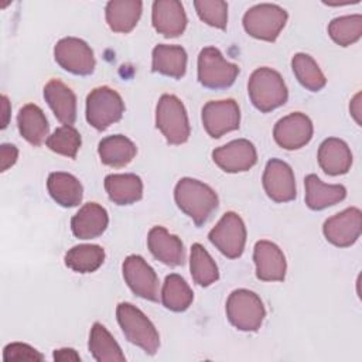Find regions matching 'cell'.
Here are the masks:
<instances>
[{"label": "cell", "mask_w": 362, "mask_h": 362, "mask_svg": "<svg viewBox=\"0 0 362 362\" xmlns=\"http://www.w3.org/2000/svg\"><path fill=\"white\" fill-rule=\"evenodd\" d=\"M177 206L189 216L197 226L204 225L216 211L219 199L216 192L195 178H181L174 188Z\"/></svg>", "instance_id": "1"}, {"label": "cell", "mask_w": 362, "mask_h": 362, "mask_svg": "<svg viewBox=\"0 0 362 362\" xmlns=\"http://www.w3.org/2000/svg\"><path fill=\"white\" fill-rule=\"evenodd\" d=\"M247 93L253 106L263 112H272L287 102L288 90L281 75L267 66L252 72L247 82Z\"/></svg>", "instance_id": "2"}, {"label": "cell", "mask_w": 362, "mask_h": 362, "mask_svg": "<svg viewBox=\"0 0 362 362\" xmlns=\"http://www.w3.org/2000/svg\"><path fill=\"white\" fill-rule=\"evenodd\" d=\"M116 318L129 342L141 348L148 355L157 352L160 335L141 310L130 303H120L116 308Z\"/></svg>", "instance_id": "3"}, {"label": "cell", "mask_w": 362, "mask_h": 362, "mask_svg": "<svg viewBox=\"0 0 362 362\" xmlns=\"http://www.w3.org/2000/svg\"><path fill=\"white\" fill-rule=\"evenodd\" d=\"M226 317L239 331H257L266 317V310L260 297L246 288L233 290L226 300Z\"/></svg>", "instance_id": "4"}, {"label": "cell", "mask_w": 362, "mask_h": 362, "mask_svg": "<svg viewBox=\"0 0 362 362\" xmlns=\"http://www.w3.org/2000/svg\"><path fill=\"white\" fill-rule=\"evenodd\" d=\"M156 126L170 144H182L189 139V122L182 102L164 93L156 107Z\"/></svg>", "instance_id": "5"}, {"label": "cell", "mask_w": 362, "mask_h": 362, "mask_svg": "<svg viewBox=\"0 0 362 362\" xmlns=\"http://www.w3.org/2000/svg\"><path fill=\"white\" fill-rule=\"evenodd\" d=\"M123 112L122 96L109 86L95 88L86 98V122L99 132L119 122Z\"/></svg>", "instance_id": "6"}, {"label": "cell", "mask_w": 362, "mask_h": 362, "mask_svg": "<svg viewBox=\"0 0 362 362\" xmlns=\"http://www.w3.org/2000/svg\"><path fill=\"white\" fill-rule=\"evenodd\" d=\"M287 17V11L277 4H256L245 13L243 28L253 38L273 42L284 28Z\"/></svg>", "instance_id": "7"}, {"label": "cell", "mask_w": 362, "mask_h": 362, "mask_svg": "<svg viewBox=\"0 0 362 362\" xmlns=\"http://www.w3.org/2000/svg\"><path fill=\"white\" fill-rule=\"evenodd\" d=\"M239 75V66L228 62L215 47H205L198 55V81L208 89H226Z\"/></svg>", "instance_id": "8"}, {"label": "cell", "mask_w": 362, "mask_h": 362, "mask_svg": "<svg viewBox=\"0 0 362 362\" xmlns=\"http://www.w3.org/2000/svg\"><path fill=\"white\" fill-rule=\"evenodd\" d=\"M208 239L223 256L236 259L245 249L246 226L236 212H226L209 230Z\"/></svg>", "instance_id": "9"}, {"label": "cell", "mask_w": 362, "mask_h": 362, "mask_svg": "<svg viewBox=\"0 0 362 362\" xmlns=\"http://www.w3.org/2000/svg\"><path fill=\"white\" fill-rule=\"evenodd\" d=\"M57 64L74 75H90L95 69V57L92 48L81 38L65 37L54 47Z\"/></svg>", "instance_id": "10"}, {"label": "cell", "mask_w": 362, "mask_h": 362, "mask_svg": "<svg viewBox=\"0 0 362 362\" xmlns=\"http://www.w3.org/2000/svg\"><path fill=\"white\" fill-rule=\"evenodd\" d=\"M123 279L129 288L144 300H158V277L154 269L139 255H130L124 259Z\"/></svg>", "instance_id": "11"}, {"label": "cell", "mask_w": 362, "mask_h": 362, "mask_svg": "<svg viewBox=\"0 0 362 362\" xmlns=\"http://www.w3.org/2000/svg\"><path fill=\"white\" fill-rule=\"evenodd\" d=\"M362 232V212L356 206H351L328 218L324 222L322 233L325 239L337 247H348L354 245Z\"/></svg>", "instance_id": "12"}, {"label": "cell", "mask_w": 362, "mask_h": 362, "mask_svg": "<svg viewBox=\"0 0 362 362\" xmlns=\"http://www.w3.org/2000/svg\"><path fill=\"white\" fill-rule=\"evenodd\" d=\"M239 123L240 110L233 99L209 100L202 107V124L214 139L239 129Z\"/></svg>", "instance_id": "13"}, {"label": "cell", "mask_w": 362, "mask_h": 362, "mask_svg": "<svg viewBox=\"0 0 362 362\" xmlns=\"http://www.w3.org/2000/svg\"><path fill=\"white\" fill-rule=\"evenodd\" d=\"M262 181L267 197L274 202H288L297 195L294 173L283 160H269Z\"/></svg>", "instance_id": "14"}, {"label": "cell", "mask_w": 362, "mask_h": 362, "mask_svg": "<svg viewBox=\"0 0 362 362\" xmlns=\"http://www.w3.org/2000/svg\"><path fill=\"white\" fill-rule=\"evenodd\" d=\"M313 130L310 117L301 112H294L281 117L274 124L273 137L281 148L297 150L311 140Z\"/></svg>", "instance_id": "15"}, {"label": "cell", "mask_w": 362, "mask_h": 362, "mask_svg": "<svg viewBox=\"0 0 362 362\" xmlns=\"http://www.w3.org/2000/svg\"><path fill=\"white\" fill-rule=\"evenodd\" d=\"M212 160L225 173H242L256 164L257 153L249 140L238 139L215 148Z\"/></svg>", "instance_id": "16"}, {"label": "cell", "mask_w": 362, "mask_h": 362, "mask_svg": "<svg viewBox=\"0 0 362 362\" xmlns=\"http://www.w3.org/2000/svg\"><path fill=\"white\" fill-rule=\"evenodd\" d=\"M256 277L262 281H283L287 263L281 249L269 240H259L253 249Z\"/></svg>", "instance_id": "17"}, {"label": "cell", "mask_w": 362, "mask_h": 362, "mask_svg": "<svg viewBox=\"0 0 362 362\" xmlns=\"http://www.w3.org/2000/svg\"><path fill=\"white\" fill-rule=\"evenodd\" d=\"M151 23L154 30L167 38L181 35L187 27V14L181 1L156 0L151 8Z\"/></svg>", "instance_id": "18"}, {"label": "cell", "mask_w": 362, "mask_h": 362, "mask_svg": "<svg viewBox=\"0 0 362 362\" xmlns=\"http://www.w3.org/2000/svg\"><path fill=\"white\" fill-rule=\"evenodd\" d=\"M147 246L157 260L170 267L181 266L185 260V250L181 239L163 226H153L148 230Z\"/></svg>", "instance_id": "19"}, {"label": "cell", "mask_w": 362, "mask_h": 362, "mask_svg": "<svg viewBox=\"0 0 362 362\" xmlns=\"http://www.w3.org/2000/svg\"><path fill=\"white\" fill-rule=\"evenodd\" d=\"M107 223V211L96 202H88L72 216L71 230L78 239H95L106 230Z\"/></svg>", "instance_id": "20"}, {"label": "cell", "mask_w": 362, "mask_h": 362, "mask_svg": "<svg viewBox=\"0 0 362 362\" xmlns=\"http://www.w3.org/2000/svg\"><path fill=\"white\" fill-rule=\"evenodd\" d=\"M44 98L55 117L62 124L72 126L76 120V96L59 79H51L44 86Z\"/></svg>", "instance_id": "21"}, {"label": "cell", "mask_w": 362, "mask_h": 362, "mask_svg": "<svg viewBox=\"0 0 362 362\" xmlns=\"http://www.w3.org/2000/svg\"><path fill=\"white\" fill-rule=\"evenodd\" d=\"M318 164L328 175L346 174L352 165V153L344 140L328 137L320 144Z\"/></svg>", "instance_id": "22"}, {"label": "cell", "mask_w": 362, "mask_h": 362, "mask_svg": "<svg viewBox=\"0 0 362 362\" xmlns=\"http://www.w3.org/2000/svg\"><path fill=\"white\" fill-rule=\"evenodd\" d=\"M305 204L313 211H321L341 202L346 197V188L341 184H324L315 174L304 180Z\"/></svg>", "instance_id": "23"}, {"label": "cell", "mask_w": 362, "mask_h": 362, "mask_svg": "<svg viewBox=\"0 0 362 362\" xmlns=\"http://www.w3.org/2000/svg\"><path fill=\"white\" fill-rule=\"evenodd\" d=\"M140 0H112L105 7V17L109 28L115 33H130L141 16Z\"/></svg>", "instance_id": "24"}, {"label": "cell", "mask_w": 362, "mask_h": 362, "mask_svg": "<svg viewBox=\"0 0 362 362\" xmlns=\"http://www.w3.org/2000/svg\"><path fill=\"white\" fill-rule=\"evenodd\" d=\"M17 126L23 139L35 147L41 146L48 139V120L42 109L34 103H27L18 110Z\"/></svg>", "instance_id": "25"}, {"label": "cell", "mask_w": 362, "mask_h": 362, "mask_svg": "<svg viewBox=\"0 0 362 362\" xmlns=\"http://www.w3.org/2000/svg\"><path fill=\"white\" fill-rule=\"evenodd\" d=\"M47 188L51 198L64 208L79 205L83 197L82 184L75 175L69 173H51L47 180Z\"/></svg>", "instance_id": "26"}, {"label": "cell", "mask_w": 362, "mask_h": 362, "mask_svg": "<svg viewBox=\"0 0 362 362\" xmlns=\"http://www.w3.org/2000/svg\"><path fill=\"white\" fill-rule=\"evenodd\" d=\"M105 189L116 205H130L143 197V182L136 174H109L105 178Z\"/></svg>", "instance_id": "27"}, {"label": "cell", "mask_w": 362, "mask_h": 362, "mask_svg": "<svg viewBox=\"0 0 362 362\" xmlns=\"http://www.w3.org/2000/svg\"><path fill=\"white\" fill-rule=\"evenodd\" d=\"M151 69L161 75L180 79L187 69V52L180 45L158 44L153 49Z\"/></svg>", "instance_id": "28"}, {"label": "cell", "mask_w": 362, "mask_h": 362, "mask_svg": "<svg viewBox=\"0 0 362 362\" xmlns=\"http://www.w3.org/2000/svg\"><path fill=\"white\" fill-rule=\"evenodd\" d=\"M136 144L123 134H113L102 139L98 146V154L105 165L120 168L127 165L136 156Z\"/></svg>", "instance_id": "29"}, {"label": "cell", "mask_w": 362, "mask_h": 362, "mask_svg": "<svg viewBox=\"0 0 362 362\" xmlns=\"http://www.w3.org/2000/svg\"><path fill=\"white\" fill-rule=\"evenodd\" d=\"M89 351L92 356L99 362H122L126 361L119 344L100 322H95L89 335Z\"/></svg>", "instance_id": "30"}, {"label": "cell", "mask_w": 362, "mask_h": 362, "mask_svg": "<svg viewBox=\"0 0 362 362\" xmlns=\"http://www.w3.org/2000/svg\"><path fill=\"white\" fill-rule=\"evenodd\" d=\"M194 300V293L188 283L178 274H168L161 290L163 305L174 313L185 311Z\"/></svg>", "instance_id": "31"}, {"label": "cell", "mask_w": 362, "mask_h": 362, "mask_svg": "<svg viewBox=\"0 0 362 362\" xmlns=\"http://www.w3.org/2000/svg\"><path fill=\"white\" fill-rule=\"evenodd\" d=\"M65 264L76 273H93L105 260V250L99 245H76L65 253Z\"/></svg>", "instance_id": "32"}, {"label": "cell", "mask_w": 362, "mask_h": 362, "mask_svg": "<svg viewBox=\"0 0 362 362\" xmlns=\"http://www.w3.org/2000/svg\"><path fill=\"white\" fill-rule=\"evenodd\" d=\"M189 270L192 280L202 287H208L219 279V272L215 260L201 243L191 246Z\"/></svg>", "instance_id": "33"}, {"label": "cell", "mask_w": 362, "mask_h": 362, "mask_svg": "<svg viewBox=\"0 0 362 362\" xmlns=\"http://www.w3.org/2000/svg\"><path fill=\"white\" fill-rule=\"evenodd\" d=\"M291 68L297 81L301 83V86H304L311 92L321 90L327 83V79L322 71L308 54H304V52L296 54L291 59Z\"/></svg>", "instance_id": "34"}, {"label": "cell", "mask_w": 362, "mask_h": 362, "mask_svg": "<svg viewBox=\"0 0 362 362\" xmlns=\"http://www.w3.org/2000/svg\"><path fill=\"white\" fill-rule=\"evenodd\" d=\"M328 34L341 47L355 44L362 35V16L351 14L334 18L328 24Z\"/></svg>", "instance_id": "35"}, {"label": "cell", "mask_w": 362, "mask_h": 362, "mask_svg": "<svg viewBox=\"0 0 362 362\" xmlns=\"http://www.w3.org/2000/svg\"><path fill=\"white\" fill-rule=\"evenodd\" d=\"M82 139L79 132L69 124H64L58 127L51 136H48L45 144L47 147L61 156L75 158L76 153L81 147Z\"/></svg>", "instance_id": "36"}, {"label": "cell", "mask_w": 362, "mask_h": 362, "mask_svg": "<svg viewBox=\"0 0 362 362\" xmlns=\"http://www.w3.org/2000/svg\"><path fill=\"white\" fill-rule=\"evenodd\" d=\"M198 17L211 27L225 30L228 24V3L222 0H195Z\"/></svg>", "instance_id": "37"}, {"label": "cell", "mask_w": 362, "mask_h": 362, "mask_svg": "<svg viewBox=\"0 0 362 362\" xmlns=\"http://www.w3.org/2000/svg\"><path fill=\"white\" fill-rule=\"evenodd\" d=\"M4 361H42L44 355L35 348L23 342H11L3 349Z\"/></svg>", "instance_id": "38"}, {"label": "cell", "mask_w": 362, "mask_h": 362, "mask_svg": "<svg viewBox=\"0 0 362 362\" xmlns=\"http://www.w3.org/2000/svg\"><path fill=\"white\" fill-rule=\"evenodd\" d=\"M18 157V150L14 144H1L0 146V171L8 170L14 163L17 161Z\"/></svg>", "instance_id": "39"}, {"label": "cell", "mask_w": 362, "mask_h": 362, "mask_svg": "<svg viewBox=\"0 0 362 362\" xmlns=\"http://www.w3.org/2000/svg\"><path fill=\"white\" fill-rule=\"evenodd\" d=\"M52 358H54V361H81L79 354L72 348L55 349Z\"/></svg>", "instance_id": "40"}, {"label": "cell", "mask_w": 362, "mask_h": 362, "mask_svg": "<svg viewBox=\"0 0 362 362\" xmlns=\"http://www.w3.org/2000/svg\"><path fill=\"white\" fill-rule=\"evenodd\" d=\"M359 99H361V93H356L355 98L352 99L351 105H349V110H351V115L354 116L355 122L361 126V119H359V115H361V102H359Z\"/></svg>", "instance_id": "41"}, {"label": "cell", "mask_w": 362, "mask_h": 362, "mask_svg": "<svg viewBox=\"0 0 362 362\" xmlns=\"http://www.w3.org/2000/svg\"><path fill=\"white\" fill-rule=\"evenodd\" d=\"M1 109H3V120H1V129H6L10 120V102L6 95H1Z\"/></svg>", "instance_id": "42"}]
</instances>
